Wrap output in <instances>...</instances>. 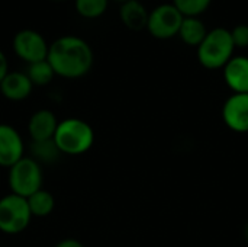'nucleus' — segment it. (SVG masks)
Listing matches in <instances>:
<instances>
[{
    "label": "nucleus",
    "mask_w": 248,
    "mask_h": 247,
    "mask_svg": "<svg viewBox=\"0 0 248 247\" xmlns=\"http://www.w3.org/2000/svg\"><path fill=\"white\" fill-rule=\"evenodd\" d=\"M46 61L55 76L74 80L92 70L94 54L86 39L77 35H62L49 44Z\"/></svg>",
    "instance_id": "1"
},
{
    "label": "nucleus",
    "mask_w": 248,
    "mask_h": 247,
    "mask_svg": "<svg viewBox=\"0 0 248 247\" xmlns=\"http://www.w3.org/2000/svg\"><path fill=\"white\" fill-rule=\"evenodd\" d=\"M109 0H74V9L84 19H97L108 10Z\"/></svg>",
    "instance_id": "18"
},
{
    "label": "nucleus",
    "mask_w": 248,
    "mask_h": 247,
    "mask_svg": "<svg viewBox=\"0 0 248 247\" xmlns=\"http://www.w3.org/2000/svg\"><path fill=\"white\" fill-rule=\"evenodd\" d=\"M52 1H65V0H52Z\"/></svg>",
    "instance_id": "25"
},
{
    "label": "nucleus",
    "mask_w": 248,
    "mask_h": 247,
    "mask_svg": "<svg viewBox=\"0 0 248 247\" xmlns=\"http://www.w3.org/2000/svg\"><path fill=\"white\" fill-rule=\"evenodd\" d=\"M232 42L235 48H248V25L247 23H238L232 29H230Z\"/></svg>",
    "instance_id": "20"
},
{
    "label": "nucleus",
    "mask_w": 248,
    "mask_h": 247,
    "mask_svg": "<svg viewBox=\"0 0 248 247\" xmlns=\"http://www.w3.org/2000/svg\"><path fill=\"white\" fill-rule=\"evenodd\" d=\"M244 237H246V242L248 243V223L247 226H246V229H244Z\"/></svg>",
    "instance_id": "23"
},
{
    "label": "nucleus",
    "mask_w": 248,
    "mask_h": 247,
    "mask_svg": "<svg viewBox=\"0 0 248 247\" xmlns=\"http://www.w3.org/2000/svg\"><path fill=\"white\" fill-rule=\"evenodd\" d=\"M224 70V80L234 93H248V57L234 55Z\"/></svg>",
    "instance_id": "12"
},
{
    "label": "nucleus",
    "mask_w": 248,
    "mask_h": 247,
    "mask_svg": "<svg viewBox=\"0 0 248 247\" xmlns=\"http://www.w3.org/2000/svg\"><path fill=\"white\" fill-rule=\"evenodd\" d=\"M31 157L38 162L39 165H52L55 163L61 153L58 147L55 146L54 140H46V141H31Z\"/></svg>",
    "instance_id": "16"
},
{
    "label": "nucleus",
    "mask_w": 248,
    "mask_h": 247,
    "mask_svg": "<svg viewBox=\"0 0 248 247\" xmlns=\"http://www.w3.org/2000/svg\"><path fill=\"white\" fill-rule=\"evenodd\" d=\"M23 156L25 143L20 132L9 124H0V167L10 169Z\"/></svg>",
    "instance_id": "8"
},
{
    "label": "nucleus",
    "mask_w": 248,
    "mask_h": 247,
    "mask_svg": "<svg viewBox=\"0 0 248 247\" xmlns=\"http://www.w3.org/2000/svg\"><path fill=\"white\" fill-rule=\"evenodd\" d=\"M52 140L61 154L81 156L93 147L94 131L89 122L80 118H65L58 122Z\"/></svg>",
    "instance_id": "2"
},
{
    "label": "nucleus",
    "mask_w": 248,
    "mask_h": 247,
    "mask_svg": "<svg viewBox=\"0 0 248 247\" xmlns=\"http://www.w3.org/2000/svg\"><path fill=\"white\" fill-rule=\"evenodd\" d=\"M32 220L26 198L7 194L0 198V231L9 236L25 231Z\"/></svg>",
    "instance_id": "5"
},
{
    "label": "nucleus",
    "mask_w": 248,
    "mask_h": 247,
    "mask_svg": "<svg viewBox=\"0 0 248 247\" xmlns=\"http://www.w3.org/2000/svg\"><path fill=\"white\" fill-rule=\"evenodd\" d=\"M12 47L16 57L29 66L46 60L49 44L46 42L44 35L39 33L38 31L25 28L15 33Z\"/></svg>",
    "instance_id": "7"
},
{
    "label": "nucleus",
    "mask_w": 248,
    "mask_h": 247,
    "mask_svg": "<svg viewBox=\"0 0 248 247\" xmlns=\"http://www.w3.org/2000/svg\"><path fill=\"white\" fill-rule=\"evenodd\" d=\"M208 28L201 17H183L179 36L189 47H199L208 33Z\"/></svg>",
    "instance_id": "14"
},
{
    "label": "nucleus",
    "mask_w": 248,
    "mask_h": 247,
    "mask_svg": "<svg viewBox=\"0 0 248 247\" xmlns=\"http://www.w3.org/2000/svg\"><path fill=\"white\" fill-rule=\"evenodd\" d=\"M235 45L227 28L217 26L208 31L205 39L196 48L198 61L208 70H219L234 57Z\"/></svg>",
    "instance_id": "3"
},
{
    "label": "nucleus",
    "mask_w": 248,
    "mask_h": 247,
    "mask_svg": "<svg viewBox=\"0 0 248 247\" xmlns=\"http://www.w3.org/2000/svg\"><path fill=\"white\" fill-rule=\"evenodd\" d=\"M113 1H118V3H121V4H124V3H126V1H129V0H113Z\"/></svg>",
    "instance_id": "24"
},
{
    "label": "nucleus",
    "mask_w": 248,
    "mask_h": 247,
    "mask_svg": "<svg viewBox=\"0 0 248 247\" xmlns=\"http://www.w3.org/2000/svg\"><path fill=\"white\" fill-rule=\"evenodd\" d=\"M55 114L49 109H39L33 112L28 121V134L31 141H46L52 140L58 127Z\"/></svg>",
    "instance_id": "10"
},
{
    "label": "nucleus",
    "mask_w": 248,
    "mask_h": 247,
    "mask_svg": "<svg viewBox=\"0 0 248 247\" xmlns=\"http://www.w3.org/2000/svg\"><path fill=\"white\" fill-rule=\"evenodd\" d=\"M222 119L235 132H248V93L231 95L222 106Z\"/></svg>",
    "instance_id": "9"
},
{
    "label": "nucleus",
    "mask_w": 248,
    "mask_h": 247,
    "mask_svg": "<svg viewBox=\"0 0 248 247\" xmlns=\"http://www.w3.org/2000/svg\"><path fill=\"white\" fill-rule=\"evenodd\" d=\"M26 76L29 77L31 83L33 86L42 87L52 82V79L55 77V73H54L52 67L49 66V63L46 60H44V61L29 64L28 70H26Z\"/></svg>",
    "instance_id": "17"
},
{
    "label": "nucleus",
    "mask_w": 248,
    "mask_h": 247,
    "mask_svg": "<svg viewBox=\"0 0 248 247\" xmlns=\"http://www.w3.org/2000/svg\"><path fill=\"white\" fill-rule=\"evenodd\" d=\"M9 170L7 183L10 194L22 198H29L36 191L42 189V167L31 156H23Z\"/></svg>",
    "instance_id": "4"
},
{
    "label": "nucleus",
    "mask_w": 248,
    "mask_h": 247,
    "mask_svg": "<svg viewBox=\"0 0 248 247\" xmlns=\"http://www.w3.org/2000/svg\"><path fill=\"white\" fill-rule=\"evenodd\" d=\"M9 73V61L6 54L0 49V82L4 79V76Z\"/></svg>",
    "instance_id": "21"
},
{
    "label": "nucleus",
    "mask_w": 248,
    "mask_h": 247,
    "mask_svg": "<svg viewBox=\"0 0 248 247\" xmlns=\"http://www.w3.org/2000/svg\"><path fill=\"white\" fill-rule=\"evenodd\" d=\"M150 12L140 0H129L119 7L121 22L131 31H142L147 28Z\"/></svg>",
    "instance_id": "13"
},
{
    "label": "nucleus",
    "mask_w": 248,
    "mask_h": 247,
    "mask_svg": "<svg viewBox=\"0 0 248 247\" xmlns=\"http://www.w3.org/2000/svg\"><path fill=\"white\" fill-rule=\"evenodd\" d=\"M183 17L173 3H161L150 12L145 29L157 39H170L179 35Z\"/></svg>",
    "instance_id": "6"
},
{
    "label": "nucleus",
    "mask_w": 248,
    "mask_h": 247,
    "mask_svg": "<svg viewBox=\"0 0 248 247\" xmlns=\"http://www.w3.org/2000/svg\"><path fill=\"white\" fill-rule=\"evenodd\" d=\"M173 6L185 17H201L212 4V0H171Z\"/></svg>",
    "instance_id": "19"
},
{
    "label": "nucleus",
    "mask_w": 248,
    "mask_h": 247,
    "mask_svg": "<svg viewBox=\"0 0 248 247\" xmlns=\"http://www.w3.org/2000/svg\"><path fill=\"white\" fill-rule=\"evenodd\" d=\"M33 84L23 71H9L0 82V93L12 102H20L29 98Z\"/></svg>",
    "instance_id": "11"
},
{
    "label": "nucleus",
    "mask_w": 248,
    "mask_h": 247,
    "mask_svg": "<svg viewBox=\"0 0 248 247\" xmlns=\"http://www.w3.org/2000/svg\"><path fill=\"white\" fill-rule=\"evenodd\" d=\"M26 201H28L32 217H38V218L48 217L55 208V199L52 194L45 189L36 191L33 195L26 198Z\"/></svg>",
    "instance_id": "15"
},
{
    "label": "nucleus",
    "mask_w": 248,
    "mask_h": 247,
    "mask_svg": "<svg viewBox=\"0 0 248 247\" xmlns=\"http://www.w3.org/2000/svg\"><path fill=\"white\" fill-rule=\"evenodd\" d=\"M54 247H84V245L76 239H65V240H61L60 243H57Z\"/></svg>",
    "instance_id": "22"
}]
</instances>
